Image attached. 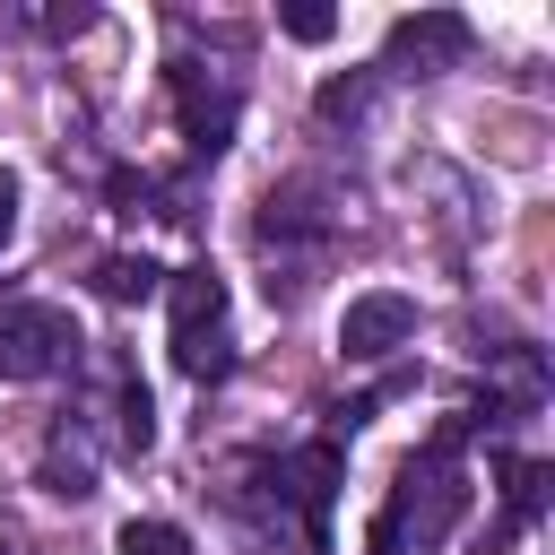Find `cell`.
Instances as JSON below:
<instances>
[{"instance_id": "cell-15", "label": "cell", "mask_w": 555, "mask_h": 555, "mask_svg": "<svg viewBox=\"0 0 555 555\" xmlns=\"http://www.w3.org/2000/svg\"><path fill=\"white\" fill-rule=\"evenodd\" d=\"M104 199H113L121 217H139V208L156 199V182H147V173H113V182H104Z\"/></svg>"}, {"instance_id": "cell-10", "label": "cell", "mask_w": 555, "mask_h": 555, "mask_svg": "<svg viewBox=\"0 0 555 555\" xmlns=\"http://www.w3.org/2000/svg\"><path fill=\"white\" fill-rule=\"evenodd\" d=\"M95 295L104 304H147V295H165V269L147 251H113V260H95Z\"/></svg>"}, {"instance_id": "cell-8", "label": "cell", "mask_w": 555, "mask_h": 555, "mask_svg": "<svg viewBox=\"0 0 555 555\" xmlns=\"http://www.w3.org/2000/svg\"><path fill=\"white\" fill-rule=\"evenodd\" d=\"M338 477H347V451L321 434V442H304L295 451V468H286V494L304 503V529L312 538H330V494H338Z\"/></svg>"}, {"instance_id": "cell-4", "label": "cell", "mask_w": 555, "mask_h": 555, "mask_svg": "<svg viewBox=\"0 0 555 555\" xmlns=\"http://www.w3.org/2000/svg\"><path fill=\"white\" fill-rule=\"evenodd\" d=\"M416 338V304L399 295V286H373V295H356L347 312H338V356L347 364H382L390 347H408Z\"/></svg>"}, {"instance_id": "cell-9", "label": "cell", "mask_w": 555, "mask_h": 555, "mask_svg": "<svg viewBox=\"0 0 555 555\" xmlns=\"http://www.w3.org/2000/svg\"><path fill=\"white\" fill-rule=\"evenodd\" d=\"M43 486H52L61 503L95 494V442H87V416H61V425H52V442H43Z\"/></svg>"}, {"instance_id": "cell-17", "label": "cell", "mask_w": 555, "mask_h": 555, "mask_svg": "<svg viewBox=\"0 0 555 555\" xmlns=\"http://www.w3.org/2000/svg\"><path fill=\"white\" fill-rule=\"evenodd\" d=\"M9 234H17V173L0 165V251H9Z\"/></svg>"}, {"instance_id": "cell-6", "label": "cell", "mask_w": 555, "mask_h": 555, "mask_svg": "<svg viewBox=\"0 0 555 555\" xmlns=\"http://www.w3.org/2000/svg\"><path fill=\"white\" fill-rule=\"evenodd\" d=\"M173 104H182V139H191V156H217L225 139H234V104H243V87L234 78H199V61H182L173 69Z\"/></svg>"}, {"instance_id": "cell-1", "label": "cell", "mask_w": 555, "mask_h": 555, "mask_svg": "<svg viewBox=\"0 0 555 555\" xmlns=\"http://www.w3.org/2000/svg\"><path fill=\"white\" fill-rule=\"evenodd\" d=\"M460 442H468V416L442 425V434L399 468V494H390V512L373 520V555H399L408 538H416V546H442V538L460 529V512H468V477L451 468Z\"/></svg>"}, {"instance_id": "cell-2", "label": "cell", "mask_w": 555, "mask_h": 555, "mask_svg": "<svg viewBox=\"0 0 555 555\" xmlns=\"http://www.w3.org/2000/svg\"><path fill=\"white\" fill-rule=\"evenodd\" d=\"M165 312H173V373L182 382H225L234 373V338H225V278L199 260V269H173L165 278Z\"/></svg>"}, {"instance_id": "cell-7", "label": "cell", "mask_w": 555, "mask_h": 555, "mask_svg": "<svg viewBox=\"0 0 555 555\" xmlns=\"http://www.w3.org/2000/svg\"><path fill=\"white\" fill-rule=\"evenodd\" d=\"M494 477H503V520L486 529V555H503L512 538H529V529H538L555 468H546V460H520V451H494Z\"/></svg>"}, {"instance_id": "cell-5", "label": "cell", "mask_w": 555, "mask_h": 555, "mask_svg": "<svg viewBox=\"0 0 555 555\" xmlns=\"http://www.w3.org/2000/svg\"><path fill=\"white\" fill-rule=\"evenodd\" d=\"M468 17L460 9H416V17H399L390 26V43H382V69H451V61H468Z\"/></svg>"}, {"instance_id": "cell-14", "label": "cell", "mask_w": 555, "mask_h": 555, "mask_svg": "<svg viewBox=\"0 0 555 555\" xmlns=\"http://www.w3.org/2000/svg\"><path fill=\"white\" fill-rule=\"evenodd\" d=\"M278 26H286L295 43H330V35H338V9H321V0H295Z\"/></svg>"}, {"instance_id": "cell-12", "label": "cell", "mask_w": 555, "mask_h": 555, "mask_svg": "<svg viewBox=\"0 0 555 555\" xmlns=\"http://www.w3.org/2000/svg\"><path fill=\"white\" fill-rule=\"evenodd\" d=\"M364 104H373V69H356V78H321V95H312V113L338 130V121H364Z\"/></svg>"}, {"instance_id": "cell-13", "label": "cell", "mask_w": 555, "mask_h": 555, "mask_svg": "<svg viewBox=\"0 0 555 555\" xmlns=\"http://www.w3.org/2000/svg\"><path fill=\"white\" fill-rule=\"evenodd\" d=\"M113 546H121V555H191V538H182L173 520H121Z\"/></svg>"}, {"instance_id": "cell-16", "label": "cell", "mask_w": 555, "mask_h": 555, "mask_svg": "<svg viewBox=\"0 0 555 555\" xmlns=\"http://www.w3.org/2000/svg\"><path fill=\"white\" fill-rule=\"evenodd\" d=\"M87 26H95V9H78V0L69 9H43V35H87Z\"/></svg>"}, {"instance_id": "cell-3", "label": "cell", "mask_w": 555, "mask_h": 555, "mask_svg": "<svg viewBox=\"0 0 555 555\" xmlns=\"http://www.w3.org/2000/svg\"><path fill=\"white\" fill-rule=\"evenodd\" d=\"M78 321L61 304H0V382H43L78 364Z\"/></svg>"}, {"instance_id": "cell-11", "label": "cell", "mask_w": 555, "mask_h": 555, "mask_svg": "<svg viewBox=\"0 0 555 555\" xmlns=\"http://www.w3.org/2000/svg\"><path fill=\"white\" fill-rule=\"evenodd\" d=\"M113 416H121V425H113V442H121V451H147V442H156L147 382H139V373H121V364H113Z\"/></svg>"}]
</instances>
